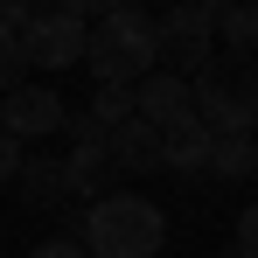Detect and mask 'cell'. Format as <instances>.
Returning a JSON list of instances; mask_svg holds the SVG:
<instances>
[{"label": "cell", "instance_id": "cell-1", "mask_svg": "<svg viewBox=\"0 0 258 258\" xmlns=\"http://www.w3.org/2000/svg\"><path fill=\"white\" fill-rule=\"evenodd\" d=\"M84 70L98 84H140L147 70H161V28H154V14L140 0L105 7L84 28Z\"/></svg>", "mask_w": 258, "mask_h": 258}, {"label": "cell", "instance_id": "cell-2", "mask_svg": "<svg viewBox=\"0 0 258 258\" xmlns=\"http://www.w3.org/2000/svg\"><path fill=\"white\" fill-rule=\"evenodd\" d=\"M77 237H84L91 258H161V244H168V216H161V203H154V196L112 188V196L84 203Z\"/></svg>", "mask_w": 258, "mask_h": 258}, {"label": "cell", "instance_id": "cell-3", "mask_svg": "<svg viewBox=\"0 0 258 258\" xmlns=\"http://www.w3.org/2000/svg\"><path fill=\"white\" fill-rule=\"evenodd\" d=\"M188 91H196V119L210 133H258V84L244 56H210L188 77Z\"/></svg>", "mask_w": 258, "mask_h": 258}, {"label": "cell", "instance_id": "cell-4", "mask_svg": "<svg viewBox=\"0 0 258 258\" xmlns=\"http://www.w3.org/2000/svg\"><path fill=\"white\" fill-rule=\"evenodd\" d=\"M154 28H161V70L196 77V70L216 56V21L196 7V0H174V7H161V14H154Z\"/></svg>", "mask_w": 258, "mask_h": 258}, {"label": "cell", "instance_id": "cell-5", "mask_svg": "<svg viewBox=\"0 0 258 258\" xmlns=\"http://www.w3.org/2000/svg\"><path fill=\"white\" fill-rule=\"evenodd\" d=\"M84 28H91V21L42 7V14L21 28V56H28L35 70H77V63H84Z\"/></svg>", "mask_w": 258, "mask_h": 258}, {"label": "cell", "instance_id": "cell-6", "mask_svg": "<svg viewBox=\"0 0 258 258\" xmlns=\"http://www.w3.org/2000/svg\"><path fill=\"white\" fill-rule=\"evenodd\" d=\"M63 112H70V105H63L49 84H28V77L14 91H0V126L14 133V140H49V133H63Z\"/></svg>", "mask_w": 258, "mask_h": 258}, {"label": "cell", "instance_id": "cell-7", "mask_svg": "<svg viewBox=\"0 0 258 258\" xmlns=\"http://www.w3.org/2000/svg\"><path fill=\"white\" fill-rule=\"evenodd\" d=\"M133 112H140L147 126H174V119L196 112V91H188L181 70H147V77L133 84Z\"/></svg>", "mask_w": 258, "mask_h": 258}, {"label": "cell", "instance_id": "cell-8", "mask_svg": "<svg viewBox=\"0 0 258 258\" xmlns=\"http://www.w3.org/2000/svg\"><path fill=\"white\" fill-rule=\"evenodd\" d=\"M63 181H70V196H77V203L112 196V188H119V161H112V147H105V140H77V147H70V161H63Z\"/></svg>", "mask_w": 258, "mask_h": 258}, {"label": "cell", "instance_id": "cell-9", "mask_svg": "<svg viewBox=\"0 0 258 258\" xmlns=\"http://www.w3.org/2000/svg\"><path fill=\"white\" fill-rule=\"evenodd\" d=\"M210 147H216V133L196 112L161 126V174H210Z\"/></svg>", "mask_w": 258, "mask_h": 258}, {"label": "cell", "instance_id": "cell-10", "mask_svg": "<svg viewBox=\"0 0 258 258\" xmlns=\"http://www.w3.org/2000/svg\"><path fill=\"white\" fill-rule=\"evenodd\" d=\"M105 147H112L119 174H161V126H147L140 112H133L126 126H112V133H105Z\"/></svg>", "mask_w": 258, "mask_h": 258}, {"label": "cell", "instance_id": "cell-11", "mask_svg": "<svg viewBox=\"0 0 258 258\" xmlns=\"http://www.w3.org/2000/svg\"><path fill=\"white\" fill-rule=\"evenodd\" d=\"M14 196L28 210H56L70 203V181H63V161L56 154H21V174H14Z\"/></svg>", "mask_w": 258, "mask_h": 258}, {"label": "cell", "instance_id": "cell-12", "mask_svg": "<svg viewBox=\"0 0 258 258\" xmlns=\"http://www.w3.org/2000/svg\"><path fill=\"white\" fill-rule=\"evenodd\" d=\"M210 174L216 181H258V133H216Z\"/></svg>", "mask_w": 258, "mask_h": 258}, {"label": "cell", "instance_id": "cell-13", "mask_svg": "<svg viewBox=\"0 0 258 258\" xmlns=\"http://www.w3.org/2000/svg\"><path fill=\"white\" fill-rule=\"evenodd\" d=\"M216 49L223 56H258V0H230L216 14Z\"/></svg>", "mask_w": 258, "mask_h": 258}, {"label": "cell", "instance_id": "cell-14", "mask_svg": "<svg viewBox=\"0 0 258 258\" xmlns=\"http://www.w3.org/2000/svg\"><path fill=\"white\" fill-rule=\"evenodd\" d=\"M84 112H91L105 133H112V126H126V119H133V84H98Z\"/></svg>", "mask_w": 258, "mask_h": 258}, {"label": "cell", "instance_id": "cell-15", "mask_svg": "<svg viewBox=\"0 0 258 258\" xmlns=\"http://www.w3.org/2000/svg\"><path fill=\"white\" fill-rule=\"evenodd\" d=\"M21 70H28L21 35H14V28H0V91H14V84H21Z\"/></svg>", "mask_w": 258, "mask_h": 258}, {"label": "cell", "instance_id": "cell-16", "mask_svg": "<svg viewBox=\"0 0 258 258\" xmlns=\"http://www.w3.org/2000/svg\"><path fill=\"white\" fill-rule=\"evenodd\" d=\"M230 244H237L244 258H258V203H244V210H237V237H230Z\"/></svg>", "mask_w": 258, "mask_h": 258}, {"label": "cell", "instance_id": "cell-17", "mask_svg": "<svg viewBox=\"0 0 258 258\" xmlns=\"http://www.w3.org/2000/svg\"><path fill=\"white\" fill-rule=\"evenodd\" d=\"M14 174H21V140L0 126V188H14Z\"/></svg>", "mask_w": 258, "mask_h": 258}, {"label": "cell", "instance_id": "cell-18", "mask_svg": "<svg viewBox=\"0 0 258 258\" xmlns=\"http://www.w3.org/2000/svg\"><path fill=\"white\" fill-rule=\"evenodd\" d=\"M28 258H91V251H84V237H42Z\"/></svg>", "mask_w": 258, "mask_h": 258}, {"label": "cell", "instance_id": "cell-19", "mask_svg": "<svg viewBox=\"0 0 258 258\" xmlns=\"http://www.w3.org/2000/svg\"><path fill=\"white\" fill-rule=\"evenodd\" d=\"M35 14H42L35 0H0V28H14V35H21V28H28Z\"/></svg>", "mask_w": 258, "mask_h": 258}, {"label": "cell", "instance_id": "cell-20", "mask_svg": "<svg viewBox=\"0 0 258 258\" xmlns=\"http://www.w3.org/2000/svg\"><path fill=\"white\" fill-rule=\"evenodd\" d=\"M49 7H56V14H77V21H98V14H105L98 0H49Z\"/></svg>", "mask_w": 258, "mask_h": 258}, {"label": "cell", "instance_id": "cell-21", "mask_svg": "<svg viewBox=\"0 0 258 258\" xmlns=\"http://www.w3.org/2000/svg\"><path fill=\"white\" fill-rule=\"evenodd\" d=\"M196 7H203V14H210V21H216V14H223V7H230V0H196Z\"/></svg>", "mask_w": 258, "mask_h": 258}, {"label": "cell", "instance_id": "cell-22", "mask_svg": "<svg viewBox=\"0 0 258 258\" xmlns=\"http://www.w3.org/2000/svg\"><path fill=\"white\" fill-rule=\"evenodd\" d=\"M244 63H251V84H258V56H244Z\"/></svg>", "mask_w": 258, "mask_h": 258}, {"label": "cell", "instance_id": "cell-23", "mask_svg": "<svg viewBox=\"0 0 258 258\" xmlns=\"http://www.w3.org/2000/svg\"><path fill=\"white\" fill-rule=\"evenodd\" d=\"M98 7H126V0H98Z\"/></svg>", "mask_w": 258, "mask_h": 258}, {"label": "cell", "instance_id": "cell-24", "mask_svg": "<svg viewBox=\"0 0 258 258\" xmlns=\"http://www.w3.org/2000/svg\"><path fill=\"white\" fill-rule=\"evenodd\" d=\"M223 258H244V251H237V244H230V251H223Z\"/></svg>", "mask_w": 258, "mask_h": 258}, {"label": "cell", "instance_id": "cell-25", "mask_svg": "<svg viewBox=\"0 0 258 258\" xmlns=\"http://www.w3.org/2000/svg\"><path fill=\"white\" fill-rule=\"evenodd\" d=\"M154 7H174V0H154Z\"/></svg>", "mask_w": 258, "mask_h": 258}]
</instances>
